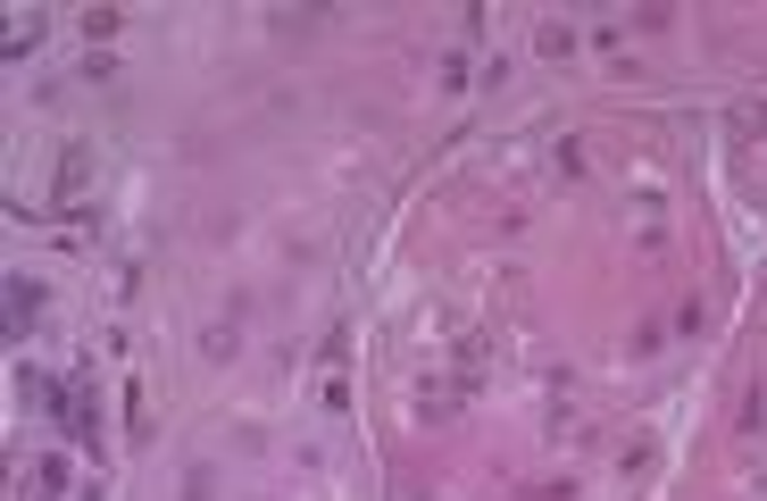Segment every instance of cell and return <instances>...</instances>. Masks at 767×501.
Wrapping results in <instances>:
<instances>
[{
    "instance_id": "cell-1",
    "label": "cell",
    "mask_w": 767,
    "mask_h": 501,
    "mask_svg": "<svg viewBox=\"0 0 767 501\" xmlns=\"http://www.w3.org/2000/svg\"><path fill=\"white\" fill-rule=\"evenodd\" d=\"M25 318H43V293L25 285V276H9V326H25Z\"/></svg>"
}]
</instances>
